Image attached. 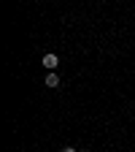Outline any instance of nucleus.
<instances>
[{"instance_id": "obj_2", "label": "nucleus", "mask_w": 135, "mask_h": 152, "mask_svg": "<svg viewBox=\"0 0 135 152\" xmlns=\"http://www.w3.org/2000/svg\"><path fill=\"white\" fill-rule=\"evenodd\" d=\"M46 87H60V76H57V73H49L46 76Z\"/></svg>"}, {"instance_id": "obj_3", "label": "nucleus", "mask_w": 135, "mask_h": 152, "mask_svg": "<svg viewBox=\"0 0 135 152\" xmlns=\"http://www.w3.org/2000/svg\"><path fill=\"white\" fill-rule=\"evenodd\" d=\"M62 152H79V149H76V147H65Z\"/></svg>"}, {"instance_id": "obj_1", "label": "nucleus", "mask_w": 135, "mask_h": 152, "mask_svg": "<svg viewBox=\"0 0 135 152\" xmlns=\"http://www.w3.org/2000/svg\"><path fill=\"white\" fill-rule=\"evenodd\" d=\"M43 65H46V68L54 73V68L60 65V57H57V54H46V57H43Z\"/></svg>"}, {"instance_id": "obj_4", "label": "nucleus", "mask_w": 135, "mask_h": 152, "mask_svg": "<svg viewBox=\"0 0 135 152\" xmlns=\"http://www.w3.org/2000/svg\"><path fill=\"white\" fill-rule=\"evenodd\" d=\"M81 152H87V149H81Z\"/></svg>"}]
</instances>
